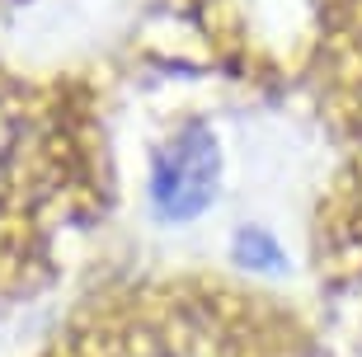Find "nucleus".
I'll return each mask as SVG.
<instances>
[{"instance_id":"1","label":"nucleus","mask_w":362,"mask_h":357,"mask_svg":"<svg viewBox=\"0 0 362 357\" xmlns=\"http://www.w3.org/2000/svg\"><path fill=\"white\" fill-rule=\"evenodd\" d=\"M221 174H226V156L221 141L207 122H188L175 136H165L151 151L146 170V202L151 216L165 226H188L212 212L216 193H221Z\"/></svg>"},{"instance_id":"2","label":"nucleus","mask_w":362,"mask_h":357,"mask_svg":"<svg viewBox=\"0 0 362 357\" xmlns=\"http://www.w3.org/2000/svg\"><path fill=\"white\" fill-rule=\"evenodd\" d=\"M230 264L240 268V273H250V278H287L292 273V259L282 250V240L259 221L235 226V235H230Z\"/></svg>"}]
</instances>
